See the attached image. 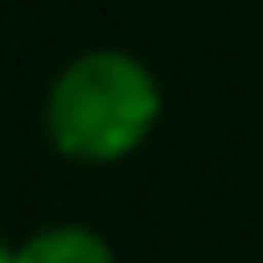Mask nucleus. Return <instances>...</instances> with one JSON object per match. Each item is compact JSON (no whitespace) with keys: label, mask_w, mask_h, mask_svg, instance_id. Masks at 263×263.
<instances>
[{"label":"nucleus","mask_w":263,"mask_h":263,"mask_svg":"<svg viewBox=\"0 0 263 263\" xmlns=\"http://www.w3.org/2000/svg\"><path fill=\"white\" fill-rule=\"evenodd\" d=\"M160 108V78L145 57L124 47H88L52 78L42 124L62 160L119 165L155 135Z\"/></svg>","instance_id":"f257e3e1"},{"label":"nucleus","mask_w":263,"mask_h":263,"mask_svg":"<svg viewBox=\"0 0 263 263\" xmlns=\"http://www.w3.org/2000/svg\"><path fill=\"white\" fill-rule=\"evenodd\" d=\"M16 263H119L108 237L83 222H57L16 242Z\"/></svg>","instance_id":"f03ea898"},{"label":"nucleus","mask_w":263,"mask_h":263,"mask_svg":"<svg viewBox=\"0 0 263 263\" xmlns=\"http://www.w3.org/2000/svg\"><path fill=\"white\" fill-rule=\"evenodd\" d=\"M0 263H16V248H11L6 237H0Z\"/></svg>","instance_id":"7ed1b4c3"}]
</instances>
